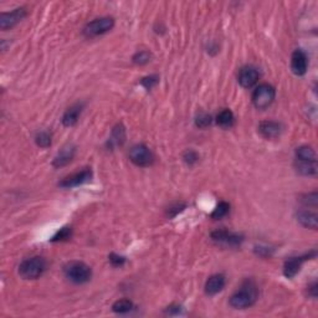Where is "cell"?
Masks as SVG:
<instances>
[{
  "label": "cell",
  "instance_id": "18",
  "mask_svg": "<svg viewBox=\"0 0 318 318\" xmlns=\"http://www.w3.org/2000/svg\"><path fill=\"white\" fill-rule=\"evenodd\" d=\"M296 170L302 175H314L317 173V160H297L295 164Z\"/></svg>",
  "mask_w": 318,
  "mask_h": 318
},
{
  "label": "cell",
  "instance_id": "15",
  "mask_svg": "<svg viewBox=\"0 0 318 318\" xmlns=\"http://www.w3.org/2000/svg\"><path fill=\"white\" fill-rule=\"evenodd\" d=\"M225 287V277L222 275H213L209 277L205 284V293L209 296H214L219 293Z\"/></svg>",
  "mask_w": 318,
  "mask_h": 318
},
{
  "label": "cell",
  "instance_id": "23",
  "mask_svg": "<svg viewBox=\"0 0 318 318\" xmlns=\"http://www.w3.org/2000/svg\"><path fill=\"white\" fill-rule=\"evenodd\" d=\"M229 211H230L229 204L225 202H220L216 205V208L214 209L213 213H211V217H213V219H221V217L226 216Z\"/></svg>",
  "mask_w": 318,
  "mask_h": 318
},
{
  "label": "cell",
  "instance_id": "22",
  "mask_svg": "<svg viewBox=\"0 0 318 318\" xmlns=\"http://www.w3.org/2000/svg\"><path fill=\"white\" fill-rule=\"evenodd\" d=\"M132 308H133V302L132 301L127 300V298L116 301L112 306L113 312H116V313H119V314L127 313V312L132 311Z\"/></svg>",
  "mask_w": 318,
  "mask_h": 318
},
{
  "label": "cell",
  "instance_id": "16",
  "mask_svg": "<svg viewBox=\"0 0 318 318\" xmlns=\"http://www.w3.org/2000/svg\"><path fill=\"white\" fill-rule=\"evenodd\" d=\"M82 103H76V105L67 108V111L62 116V123H64V126L72 127L73 124H76V122L78 121V117H80L81 112H82Z\"/></svg>",
  "mask_w": 318,
  "mask_h": 318
},
{
  "label": "cell",
  "instance_id": "11",
  "mask_svg": "<svg viewBox=\"0 0 318 318\" xmlns=\"http://www.w3.org/2000/svg\"><path fill=\"white\" fill-rule=\"evenodd\" d=\"M307 67H308V61H307L306 54L302 50H296L291 58L292 72L297 76H303L307 72Z\"/></svg>",
  "mask_w": 318,
  "mask_h": 318
},
{
  "label": "cell",
  "instance_id": "8",
  "mask_svg": "<svg viewBox=\"0 0 318 318\" xmlns=\"http://www.w3.org/2000/svg\"><path fill=\"white\" fill-rule=\"evenodd\" d=\"M92 178V170L91 168H85L81 172L73 173L71 175L66 176L62 181H60L59 186L62 188H73V187L82 186V184L87 183V181L91 180Z\"/></svg>",
  "mask_w": 318,
  "mask_h": 318
},
{
  "label": "cell",
  "instance_id": "9",
  "mask_svg": "<svg viewBox=\"0 0 318 318\" xmlns=\"http://www.w3.org/2000/svg\"><path fill=\"white\" fill-rule=\"evenodd\" d=\"M26 16V10L24 8L13 10L12 13H3L0 15V28L3 30H7L9 28L15 26L19 21L23 20Z\"/></svg>",
  "mask_w": 318,
  "mask_h": 318
},
{
  "label": "cell",
  "instance_id": "5",
  "mask_svg": "<svg viewBox=\"0 0 318 318\" xmlns=\"http://www.w3.org/2000/svg\"><path fill=\"white\" fill-rule=\"evenodd\" d=\"M113 26H115V20H113V18H110V16L95 19V20L89 21L85 26L83 35L87 37L100 36V35H103L110 31V30H112Z\"/></svg>",
  "mask_w": 318,
  "mask_h": 318
},
{
  "label": "cell",
  "instance_id": "10",
  "mask_svg": "<svg viewBox=\"0 0 318 318\" xmlns=\"http://www.w3.org/2000/svg\"><path fill=\"white\" fill-rule=\"evenodd\" d=\"M260 78V73L255 67L246 66L243 67L239 72L238 80L239 83L244 87V88H251L252 86L256 85V82Z\"/></svg>",
  "mask_w": 318,
  "mask_h": 318
},
{
  "label": "cell",
  "instance_id": "13",
  "mask_svg": "<svg viewBox=\"0 0 318 318\" xmlns=\"http://www.w3.org/2000/svg\"><path fill=\"white\" fill-rule=\"evenodd\" d=\"M75 153H76V148L73 146L69 145V146L64 147V148L59 152L58 156L55 157V159H54V162H53L54 167L60 168V167H65V165H67L73 159Z\"/></svg>",
  "mask_w": 318,
  "mask_h": 318
},
{
  "label": "cell",
  "instance_id": "32",
  "mask_svg": "<svg viewBox=\"0 0 318 318\" xmlns=\"http://www.w3.org/2000/svg\"><path fill=\"white\" fill-rule=\"evenodd\" d=\"M309 292H311V296L313 298L317 297V284H312V286H309Z\"/></svg>",
  "mask_w": 318,
  "mask_h": 318
},
{
  "label": "cell",
  "instance_id": "3",
  "mask_svg": "<svg viewBox=\"0 0 318 318\" xmlns=\"http://www.w3.org/2000/svg\"><path fill=\"white\" fill-rule=\"evenodd\" d=\"M46 261L40 256L24 260L19 266V275L25 280H36L45 272Z\"/></svg>",
  "mask_w": 318,
  "mask_h": 318
},
{
  "label": "cell",
  "instance_id": "7",
  "mask_svg": "<svg viewBox=\"0 0 318 318\" xmlns=\"http://www.w3.org/2000/svg\"><path fill=\"white\" fill-rule=\"evenodd\" d=\"M211 239L217 245L224 247H239L244 241V238L239 234L228 230H216L211 233Z\"/></svg>",
  "mask_w": 318,
  "mask_h": 318
},
{
  "label": "cell",
  "instance_id": "21",
  "mask_svg": "<svg viewBox=\"0 0 318 318\" xmlns=\"http://www.w3.org/2000/svg\"><path fill=\"white\" fill-rule=\"evenodd\" d=\"M296 158L297 160H316V152L312 147L301 146L296 149Z\"/></svg>",
  "mask_w": 318,
  "mask_h": 318
},
{
  "label": "cell",
  "instance_id": "26",
  "mask_svg": "<svg viewBox=\"0 0 318 318\" xmlns=\"http://www.w3.org/2000/svg\"><path fill=\"white\" fill-rule=\"evenodd\" d=\"M149 61H151V54L148 51H141L133 56V62L137 65H145Z\"/></svg>",
  "mask_w": 318,
  "mask_h": 318
},
{
  "label": "cell",
  "instance_id": "20",
  "mask_svg": "<svg viewBox=\"0 0 318 318\" xmlns=\"http://www.w3.org/2000/svg\"><path fill=\"white\" fill-rule=\"evenodd\" d=\"M124 140H126V130H124L122 124H118L112 130V135L110 138V145L112 147L122 146Z\"/></svg>",
  "mask_w": 318,
  "mask_h": 318
},
{
  "label": "cell",
  "instance_id": "4",
  "mask_svg": "<svg viewBox=\"0 0 318 318\" xmlns=\"http://www.w3.org/2000/svg\"><path fill=\"white\" fill-rule=\"evenodd\" d=\"M276 96L275 88L267 83L257 86L252 94V103L259 110H265L274 102Z\"/></svg>",
  "mask_w": 318,
  "mask_h": 318
},
{
  "label": "cell",
  "instance_id": "27",
  "mask_svg": "<svg viewBox=\"0 0 318 318\" xmlns=\"http://www.w3.org/2000/svg\"><path fill=\"white\" fill-rule=\"evenodd\" d=\"M70 236H71V228H67V226L62 228V229H60L59 232L56 233V235L51 239V241L66 240V239H69Z\"/></svg>",
  "mask_w": 318,
  "mask_h": 318
},
{
  "label": "cell",
  "instance_id": "14",
  "mask_svg": "<svg viewBox=\"0 0 318 318\" xmlns=\"http://www.w3.org/2000/svg\"><path fill=\"white\" fill-rule=\"evenodd\" d=\"M259 132L262 137L267 138V140H274V138L279 137L280 133H281V126L274 121L261 122L259 126Z\"/></svg>",
  "mask_w": 318,
  "mask_h": 318
},
{
  "label": "cell",
  "instance_id": "25",
  "mask_svg": "<svg viewBox=\"0 0 318 318\" xmlns=\"http://www.w3.org/2000/svg\"><path fill=\"white\" fill-rule=\"evenodd\" d=\"M211 122H213V118H211V116L208 115V113H200V115L197 117V119H195V124H197V127H199V128H206V127L210 126Z\"/></svg>",
  "mask_w": 318,
  "mask_h": 318
},
{
  "label": "cell",
  "instance_id": "12",
  "mask_svg": "<svg viewBox=\"0 0 318 318\" xmlns=\"http://www.w3.org/2000/svg\"><path fill=\"white\" fill-rule=\"evenodd\" d=\"M307 257H309V255L302 257H291L285 262L284 265V274L287 279H292L298 274V271L301 270V266H302L303 261L307 260Z\"/></svg>",
  "mask_w": 318,
  "mask_h": 318
},
{
  "label": "cell",
  "instance_id": "31",
  "mask_svg": "<svg viewBox=\"0 0 318 318\" xmlns=\"http://www.w3.org/2000/svg\"><path fill=\"white\" fill-rule=\"evenodd\" d=\"M110 261L113 266H122L124 263V261H126V259L122 256H118V255H116V254H111Z\"/></svg>",
  "mask_w": 318,
  "mask_h": 318
},
{
  "label": "cell",
  "instance_id": "2",
  "mask_svg": "<svg viewBox=\"0 0 318 318\" xmlns=\"http://www.w3.org/2000/svg\"><path fill=\"white\" fill-rule=\"evenodd\" d=\"M64 274L70 281L77 285L89 281L92 276L91 267L81 261H71V262L66 263L64 267Z\"/></svg>",
  "mask_w": 318,
  "mask_h": 318
},
{
  "label": "cell",
  "instance_id": "30",
  "mask_svg": "<svg viewBox=\"0 0 318 318\" xmlns=\"http://www.w3.org/2000/svg\"><path fill=\"white\" fill-rule=\"evenodd\" d=\"M158 82V77L157 76H149V77H146L142 80L143 86H146V88L151 89L156 83Z\"/></svg>",
  "mask_w": 318,
  "mask_h": 318
},
{
  "label": "cell",
  "instance_id": "28",
  "mask_svg": "<svg viewBox=\"0 0 318 318\" xmlns=\"http://www.w3.org/2000/svg\"><path fill=\"white\" fill-rule=\"evenodd\" d=\"M317 193H309V194L303 195L301 202H302L304 205H312V206H316L317 205Z\"/></svg>",
  "mask_w": 318,
  "mask_h": 318
},
{
  "label": "cell",
  "instance_id": "17",
  "mask_svg": "<svg viewBox=\"0 0 318 318\" xmlns=\"http://www.w3.org/2000/svg\"><path fill=\"white\" fill-rule=\"evenodd\" d=\"M297 221L304 228L316 230L317 229V214L309 210H300L297 213Z\"/></svg>",
  "mask_w": 318,
  "mask_h": 318
},
{
  "label": "cell",
  "instance_id": "19",
  "mask_svg": "<svg viewBox=\"0 0 318 318\" xmlns=\"http://www.w3.org/2000/svg\"><path fill=\"white\" fill-rule=\"evenodd\" d=\"M234 122H235V117H234V113L230 110L221 111L216 117L217 126L224 129L232 128L234 126Z\"/></svg>",
  "mask_w": 318,
  "mask_h": 318
},
{
  "label": "cell",
  "instance_id": "6",
  "mask_svg": "<svg viewBox=\"0 0 318 318\" xmlns=\"http://www.w3.org/2000/svg\"><path fill=\"white\" fill-rule=\"evenodd\" d=\"M128 157L133 164L138 167H148L153 163L154 157L151 149L145 145H135L129 149Z\"/></svg>",
  "mask_w": 318,
  "mask_h": 318
},
{
  "label": "cell",
  "instance_id": "1",
  "mask_svg": "<svg viewBox=\"0 0 318 318\" xmlns=\"http://www.w3.org/2000/svg\"><path fill=\"white\" fill-rule=\"evenodd\" d=\"M259 298V289L252 280H245L240 289L230 297V306L235 309H245L254 306Z\"/></svg>",
  "mask_w": 318,
  "mask_h": 318
},
{
  "label": "cell",
  "instance_id": "24",
  "mask_svg": "<svg viewBox=\"0 0 318 318\" xmlns=\"http://www.w3.org/2000/svg\"><path fill=\"white\" fill-rule=\"evenodd\" d=\"M35 142H36L37 146L41 147V148H48L49 146H51V134L49 132L37 133Z\"/></svg>",
  "mask_w": 318,
  "mask_h": 318
},
{
  "label": "cell",
  "instance_id": "29",
  "mask_svg": "<svg viewBox=\"0 0 318 318\" xmlns=\"http://www.w3.org/2000/svg\"><path fill=\"white\" fill-rule=\"evenodd\" d=\"M184 162L188 163L189 165L194 164V163L198 162V159H199V156H198L197 152L194 151H187L186 153H184Z\"/></svg>",
  "mask_w": 318,
  "mask_h": 318
}]
</instances>
